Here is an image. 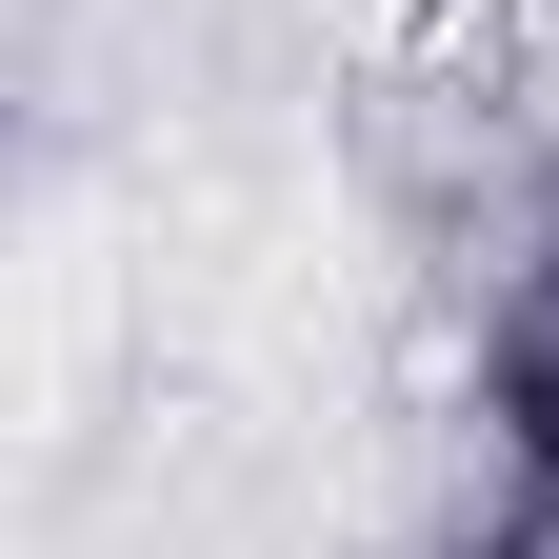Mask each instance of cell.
Masks as SVG:
<instances>
[{
    "instance_id": "obj_1",
    "label": "cell",
    "mask_w": 559,
    "mask_h": 559,
    "mask_svg": "<svg viewBox=\"0 0 559 559\" xmlns=\"http://www.w3.org/2000/svg\"><path fill=\"white\" fill-rule=\"evenodd\" d=\"M479 81H500V120H520V160L559 180V0H500V40H479Z\"/></svg>"
}]
</instances>
